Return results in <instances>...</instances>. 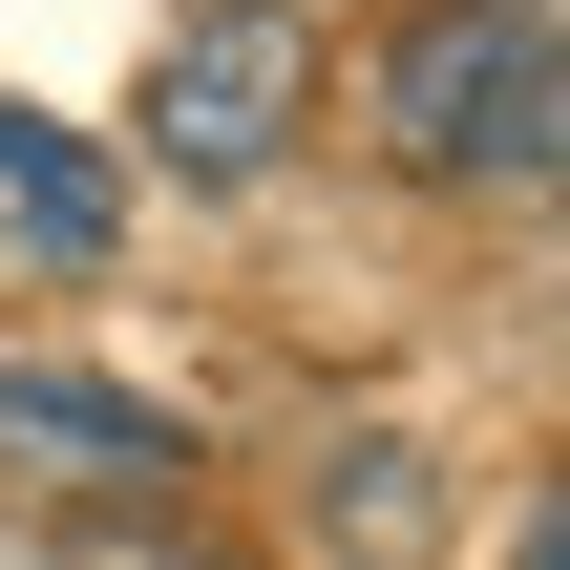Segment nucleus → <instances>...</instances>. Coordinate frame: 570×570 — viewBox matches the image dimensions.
<instances>
[{
	"mask_svg": "<svg viewBox=\"0 0 570 570\" xmlns=\"http://www.w3.org/2000/svg\"><path fill=\"white\" fill-rule=\"evenodd\" d=\"M381 148L444 190H570V0H423L381 42Z\"/></svg>",
	"mask_w": 570,
	"mask_h": 570,
	"instance_id": "1",
	"label": "nucleus"
},
{
	"mask_svg": "<svg viewBox=\"0 0 570 570\" xmlns=\"http://www.w3.org/2000/svg\"><path fill=\"white\" fill-rule=\"evenodd\" d=\"M190 487V423L85 381V360H0V508H63V529H148Z\"/></svg>",
	"mask_w": 570,
	"mask_h": 570,
	"instance_id": "2",
	"label": "nucleus"
},
{
	"mask_svg": "<svg viewBox=\"0 0 570 570\" xmlns=\"http://www.w3.org/2000/svg\"><path fill=\"white\" fill-rule=\"evenodd\" d=\"M275 148H296V21H233V0H212V21L148 63V169H169V190H254Z\"/></svg>",
	"mask_w": 570,
	"mask_h": 570,
	"instance_id": "3",
	"label": "nucleus"
},
{
	"mask_svg": "<svg viewBox=\"0 0 570 570\" xmlns=\"http://www.w3.org/2000/svg\"><path fill=\"white\" fill-rule=\"evenodd\" d=\"M423 529H444V487H423V444H381V423H338V444H317V550H338V570H423Z\"/></svg>",
	"mask_w": 570,
	"mask_h": 570,
	"instance_id": "4",
	"label": "nucleus"
},
{
	"mask_svg": "<svg viewBox=\"0 0 570 570\" xmlns=\"http://www.w3.org/2000/svg\"><path fill=\"white\" fill-rule=\"evenodd\" d=\"M0 212H21V233H63V254H106V212H127V190H106V148H85V127L0 106Z\"/></svg>",
	"mask_w": 570,
	"mask_h": 570,
	"instance_id": "5",
	"label": "nucleus"
},
{
	"mask_svg": "<svg viewBox=\"0 0 570 570\" xmlns=\"http://www.w3.org/2000/svg\"><path fill=\"white\" fill-rule=\"evenodd\" d=\"M63 570H233V550H190V529H85Z\"/></svg>",
	"mask_w": 570,
	"mask_h": 570,
	"instance_id": "6",
	"label": "nucleus"
},
{
	"mask_svg": "<svg viewBox=\"0 0 570 570\" xmlns=\"http://www.w3.org/2000/svg\"><path fill=\"white\" fill-rule=\"evenodd\" d=\"M508 570H570V487H550V508H529V529H508Z\"/></svg>",
	"mask_w": 570,
	"mask_h": 570,
	"instance_id": "7",
	"label": "nucleus"
},
{
	"mask_svg": "<svg viewBox=\"0 0 570 570\" xmlns=\"http://www.w3.org/2000/svg\"><path fill=\"white\" fill-rule=\"evenodd\" d=\"M233 21H296V0H233Z\"/></svg>",
	"mask_w": 570,
	"mask_h": 570,
	"instance_id": "8",
	"label": "nucleus"
}]
</instances>
